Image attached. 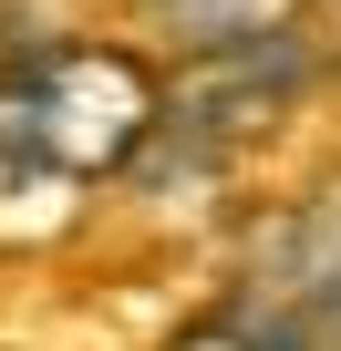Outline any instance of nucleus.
<instances>
[{"label": "nucleus", "mask_w": 341, "mask_h": 351, "mask_svg": "<svg viewBox=\"0 0 341 351\" xmlns=\"http://www.w3.org/2000/svg\"><path fill=\"white\" fill-rule=\"evenodd\" d=\"M0 93L21 104L32 145L73 176V186L124 176V165L165 134V114H176V83H165L155 62H134V52H114V42H62V52H42L32 73H11Z\"/></svg>", "instance_id": "1"}, {"label": "nucleus", "mask_w": 341, "mask_h": 351, "mask_svg": "<svg viewBox=\"0 0 341 351\" xmlns=\"http://www.w3.org/2000/svg\"><path fill=\"white\" fill-rule=\"evenodd\" d=\"M238 330H248V341H310V351H341V165L290 207L279 248L259 258V289L238 300Z\"/></svg>", "instance_id": "2"}, {"label": "nucleus", "mask_w": 341, "mask_h": 351, "mask_svg": "<svg viewBox=\"0 0 341 351\" xmlns=\"http://www.w3.org/2000/svg\"><path fill=\"white\" fill-rule=\"evenodd\" d=\"M310 83V42L279 32V42H238V52H197V73L176 83V114H165V134H176L187 155H238L259 145Z\"/></svg>", "instance_id": "3"}, {"label": "nucleus", "mask_w": 341, "mask_h": 351, "mask_svg": "<svg viewBox=\"0 0 341 351\" xmlns=\"http://www.w3.org/2000/svg\"><path fill=\"white\" fill-rule=\"evenodd\" d=\"M83 207V186L32 145V124H21V104L0 93V238H42V228H62Z\"/></svg>", "instance_id": "4"}]
</instances>
